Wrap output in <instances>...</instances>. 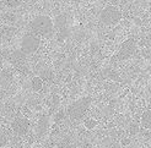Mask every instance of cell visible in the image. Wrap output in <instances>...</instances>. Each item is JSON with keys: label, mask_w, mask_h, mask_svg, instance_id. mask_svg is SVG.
I'll return each instance as SVG.
<instances>
[{"label": "cell", "mask_w": 151, "mask_h": 148, "mask_svg": "<svg viewBox=\"0 0 151 148\" xmlns=\"http://www.w3.org/2000/svg\"><path fill=\"white\" fill-rule=\"evenodd\" d=\"M100 20L106 26H114L122 20V11L114 5H108L101 11Z\"/></svg>", "instance_id": "3"}, {"label": "cell", "mask_w": 151, "mask_h": 148, "mask_svg": "<svg viewBox=\"0 0 151 148\" xmlns=\"http://www.w3.org/2000/svg\"><path fill=\"white\" fill-rule=\"evenodd\" d=\"M10 61L14 65H16V66H19V68H21V66L24 65L25 61H26V54L20 49L17 51H15V53L10 56Z\"/></svg>", "instance_id": "7"}, {"label": "cell", "mask_w": 151, "mask_h": 148, "mask_svg": "<svg viewBox=\"0 0 151 148\" xmlns=\"http://www.w3.org/2000/svg\"><path fill=\"white\" fill-rule=\"evenodd\" d=\"M135 49H137V42L134 39H127L125 42L122 43V46L119 48V51L117 53V56H116L117 60L122 61L128 58H130L134 54Z\"/></svg>", "instance_id": "5"}, {"label": "cell", "mask_w": 151, "mask_h": 148, "mask_svg": "<svg viewBox=\"0 0 151 148\" xmlns=\"http://www.w3.org/2000/svg\"><path fill=\"white\" fill-rule=\"evenodd\" d=\"M1 95H3V93H0V97H1Z\"/></svg>", "instance_id": "11"}, {"label": "cell", "mask_w": 151, "mask_h": 148, "mask_svg": "<svg viewBox=\"0 0 151 148\" xmlns=\"http://www.w3.org/2000/svg\"><path fill=\"white\" fill-rule=\"evenodd\" d=\"M140 124H141V127H144L146 130H151V109L142 113Z\"/></svg>", "instance_id": "8"}, {"label": "cell", "mask_w": 151, "mask_h": 148, "mask_svg": "<svg viewBox=\"0 0 151 148\" xmlns=\"http://www.w3.org/2000/svg\"><path fill=\"white\" fill-rule=\"evenodd\" d=\"M5 4L9 6V7H16L19 5H21L22 3L25 1V0H4Z\"/></svg>", "instance_id": "10"}, {"label": "cell", "mask_w": 151, "mask_h": 148, "mask_svg": "<svg viewBox=\"0 0 151 148\" xmlns=\"http://www.w3.org/2000/svg\"><path fill=\"white\" fill-rule=\"evenodd\" d=\"M92 99L90 97H84L80 98L76 102H74L73 104L68 108V114H69L70 119L73 120H80L81 117H84L85 114L87 113V110L91 105Z\"/></svg>", "instance_id": "2"}, {"label": "cell", "mask_w": 151, "mask_h": 148, "mask_svg": "<svg viewBox=\"0 0 151 148\" xmlns=\"http://www.w3.org/2000/svg\"><path fill=\"white\" fill-rule=\"evenodd\" d=\"M53 31V20L46 15H40L29 22V32L36 36H46Z\"/></svg>", "instance_id": "1"}, {"label": "cell", "mask_w": 151, "mask_h": 148, "mask_svg": "<svg viewBox=\"0 0 151 148\" xmlns=\"http://www.w3.org/2000/svg\"><path fill=\"white\" fill-rule=\"evenodd\" d=\"M40 46H41V37L36 36L31 32L25 34L24 38L21 39V50L24 51L26 55L36 53V51L38 50Z\"/></svg>", "instance_id": "4"}, {"label": "cell", "mask_w": 151, "mask_h": 148, "mask_svg": "<svg viewBox=\"0 0 151 148\" xmlns=\"http://www.w3.org/2000/svg\"><path fill=\"white\" fill-rule=\"evenodd\" d=\"M31 85H32L33 91H40L42 88V80L40 77H33L31 81Z\"/></svg>", "instance_id": "9"}, {"label": "cell", "mask_w": 151, "mask_h": 148, "mask_svg": "<svg viewBox=\"0 0 151 148\" xmlns=\"http://www.w3.org/2000/svg\"><path fill=\"white\" fill-rule=\"evenodd\" d=\"M11 127H12L14 132H15L16 135H19V136H24L26 132L28 131L29 122H28L27 119H25V117L19 116V117H16V119L12 121Z\"/></svg>", "instance_id": "6"}]
</instances>
